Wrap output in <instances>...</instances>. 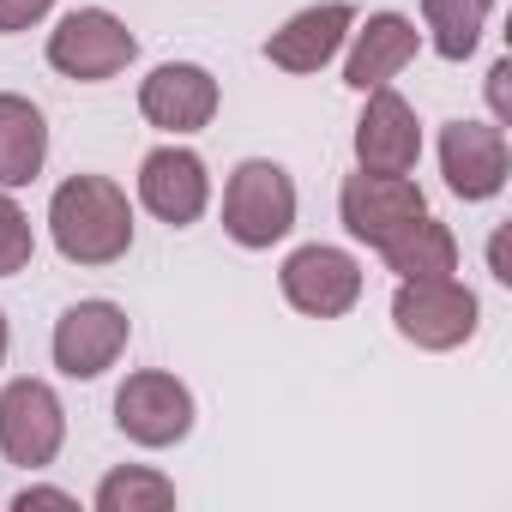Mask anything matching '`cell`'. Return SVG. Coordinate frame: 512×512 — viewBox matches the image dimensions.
Instances as JSON below:
<instances>
[{
	"label": "cell",
	"mask_w": 512,
	"mask_h": 512,
	"mask_svg": "<svg viewBox=\"0 0 512 512\" xmlns=\"http://www.w3.org/2000/svg\"><path fill=\"white\" fill-rule=\"evenodd\" d=\"M49 235L73 266H115L133 247V205L109 175H73L49 199Z\"/></svg>",
	"instance_id": "cell-1"
},
{
	"label": "cell",
	"mask_w": 512,
	"mask_h": 512,
	"mask_svg": "<svg viewBox=\"0 0 512 512\" xmlns=\"http://www.w3.org/2000/svg\"><path fill=\"white\" fill-rule=\"evenodd\" d=\"M223 229L235 247H272L296 229V181L284 163L272 157H247L235 163L229 187H223Z\"/></svg>",
	"instance_id": "cell-2"
},
{
	"label": "cell",
	"mask_w": 512,
	"mask_h": 512,
	"mask_svg": "<svg viewBox=\"0 0 512 512\" xmlns=\"http://www.w3.org/2000/svg\"><path fill=\"white\" fill-rule=\"evenodd\" d=\"M476 296L458 278H398L392 326L416 350H458L476 338Z\"/></svg>",
	"instance_id": "cell-3"
},
{
	"label": "cell",
	"mask_w": 512,
	"mask_h": 512,
	"mask_svg": "<svg viewBox=\"0 0 512 512\" xmlns=\"http://www.w3.org/2000/svg\"><path fill=\"white\" fill-rule=\"evenodd\" d=\"M133 55H139V37L109 7H79L49 31V67L79 85H103V79L127 73Z\"/></svg>",
	"instance_id": "cell-4"
},
{
	"label": "cell",
	"mask_w": 512,
	"mask_h": 512,
	"mask_svg": "<svg viewBox=\"0 0 512 512\" xmlns=\"http://www.w3.org/2000/svg\"><path fill=\"white\" fill-rule=\"evenodd\" d=\"M278 284H284V302L308 320H338L362 302V266L344 247H326V241L296 247L278 272Z\"/></svg>",
	"instance_id": "cell-5"
},
{
	"label": "cell",
	"mask_w": 512,
	"mask_h": 512,
	"mask_svg": "<svg viewBox=\"0 0 512 512\" xmlns=\"http://www.w3.org/2000/svg\"><path fill=\"white\" fill-rule=\"evenodd\" d=\"M115 428L133 440V446H175L193 434V392L175 380V374H127L121 392H115Z\"/></svg>",
	"instance_id": "cell-6"
},
{
	"label": "cell",
	"mask_w": 512,
	"mask_h": 512,
	"mask_svg": "<svg viewBox=\"0 0 512 512\" xmlns=\"http://www.w3.org/2000/svg\"><path fill=\"white\" fill-rule=\"evenodd\" d=\"M61 440H67V410H61L55 386L13 380L0 392V452H7V464L43 470V464H55Z\"/></svg>",
	"instance_id": "cell-7"
},
{
	"label": "cell",
	"mask_w": 512,
	"mask_h": 512,
	"mask_svg": "<svg viewBox=\"0 0 512 512\" xmlns=\"http://www.w3.org/2000/svg\"><path fill=\"white\" fill-rule=\"evenodd\" d=\"M338 211H344V229L368 247H386L398 229H410L416 217H428V199L410 175H374V169H356L344 175V193H338Z\"/></svg>",
	"instance_id": "cell-8"
},
{
	"label": "cell",
	"mask_w": 512,
	"mask_h": 512,
	"mask_svg": "<svg viewBox=\"0 0 512 512\" xmlns=\"http://www.w3.org/2000/svg\"><path fill=\"white\" fill-rule=\"evenodd\" d=\"M127 338H133L127 314H121L115 302H97V296H91V302H73V308L55 320L49 350H55V368H61L67 380H97V374H109V368L121 362Z\"/></svg>",
	"instance_id": "cell-9"
},
{
	"label": "cell",
	"mask_w": 512,
	"mask_h": 512,
	"mask_svg": "<svg viewBox=\"0 0 512 512\" xmlns=\"http://www.w3.org/2000/svg\"><path fill=\"white\" fill-rule=\"evenodd\" d=\"M205 199H211V175H205V157L187 151V145H157L145 151L139 163V205L169 223V229H187L205 217Z\"/></svg>",
	"instance_id": "cell-10"
},
{
	"label": "cell",
	"mask_w": 512,
	"mask_h": 512,
	"mask_svg": "<svg viewBox=\"0 0 512 512\" xmlns=\"http://www.w3.org/2000/svg\"><path fill=\"white\" fill-rule=\"evenodd\" d=\"M506 169H512V151H506V133L488 127V121H446L440 127V175L458 199H494L506 187Z\"/></svg>",
	"instance_id": "cell-11"
},
{
	"label": "cell",
	"mask_w": 512,
	"mask_h": 512,
	"mask_svg": "<svg viewBox=\"0 0 512 512\" xmlns=\"http://www.w3.org/2000/svg\"><path fill=\"white\" fill-rule=\"evenodd\" d=\"M368 109L356 121V163L374 169V175H410L422 163V127H416V109L392 91V85H374L362 91Z\"/></svg>",
	"instance_id": "cell-12"
},
{
	"label": "cell",
	"mask_w": 512,
	"mask_h": 512,
	"mask_svg": "<svg viewBox=\"0 0 512 512\" xmlns=\"http://www.w3.org/2000/svg\"><path fill=\"white\" fill-rule=\"evenodd\" d=\"M139 115L163 133H199L217 115V79L199 61H163L139 85Z\"/></svg>",
	"instance_id": "cell-13"
},
{
	"label": "cell",
	"mask_w": 512,
	"mask_h": 512,
	"mask_svg": "<svg viewBox=\"0 0 512 512\" xmlns=\"http://www.w3.org/2000/svg\"><path fill=\"white\" fill-rule=\"evenodd\" d=\"M350 31H356V13L344 7V0H326V7H308V13H296L284 31L266 37V61L284 67V73H320V67L344 49Z\"/></svg>",
	"instance_id": "cell-14"
},
{
	"label": "cell",
	"mask_w": 512,
	"mask_h": 512,
	"mask_svg": "<svg viewBox=\"0 0 512 512\" xmlns=\"http://www.w3.org/2000/svg\"><path fill=\"white\" fill-rule=\"evenodd\" d=\"M416 25L404 13H374L356 43H350V61H344V85L350 91H374V85H392L410 61H416Z\"/></svg>",
	"instance_id": "cell-15"
},
{
	"label": "cell",
	"mask_w": 512,
	"mask_h": 512,
	"mask_svg": "<svg viewBox=\"0 0 512 512\" xmlns=\"http://www.w3.org/2000/svg\"><path fill=\"white\" fill-rule=\"evenodd\" d=\"M49 163V121L31 97L0 91V187H31Z\"/></svg>",
	"instance_id": "cell-16"
},
{
	"label": "cell",
	"mask_w": 512,
	"mask_h": 512,
	"mask_svg": "<svg viewBox=\"0 0 512 512\" xmlns=\"http://www.w3.org/2000/svg\"><path fill=\"white\" fill-rule=\"evenodd\" d=\"M380 253H386V266H392L398 278H452V272H458V241H452V229H446L440 217H416V223L398 229Z\"/></svg>",
	"instance_id": "cell-17"
},
{
	"label": "cell",
	"mask_w": 512,
	"mask_h": 512,
	"mask_svg": "<svg viewBox=\"0 0 512 512\" xmlns=\"http://www.w3.org/2000/svg\"><path fill=\"white\" fill-rule=\"evenodd\" d=\"M488 13H494V0H422L434 55H440V61H464V55L482 43Z\"/></svg>",
	"instance_id": "cell-18"
},
{
	"label": "cell",
	"mask_w": 512,
	"mask_h": 512,
	"mask_svg": "<svg viewBox=\"0 0 512 512\" xmlns=\"http://www.w3.org/2000/svg\"><path fill=\"white\" fill-rule=\"evenodd\" d=\"M169 506H175V482L145 464H121L97 482V512H169Z\"/></svg>",
	"instance_id": "cell-19"
},
{
	"label": "cell",
	"mask_w": 512,
	"mask_h": 512,
	"mask_svg": "<svg viewBox=\"0 0 512 512\" xmlns=\"http://www.w3.org/2000/svg\"><path fill=\"white\" fill-rule=\"evenodd\" d=\"M37 253V235H31V217L19 211V199L0 187V278H19Z\"/></svg>",
	"instance_id": "cell-20"
},
{
	"label": "cell",
	"mask_w": 512,
	"mask_h": 512,
	"mask_svg": "<svg viewBox=\"0 0 512 512\" xmlns=\"http://www.w3.org/2000/svg\"><path fill=\"white\" fill-rule=\"evenodd\" d=\"M55 0H0V37H13V31H31L37 19H49Z\"/></svg>",
	"instance_id": "cell-21"
},
{
	"label": "cell",
	"mask_w": 512,
	"mask_h": 512,
	"mask_svg": "<svg viewBox=\"0 0 512 512\" xmlns=\"http://www.w3.org/2000/svg\"><path fill=\"white\" fill-rule=\"evenodd\" d=\"M506 79H512V61H494V67H488V103H494V121H500V127L512 121V85H506Z\"/></svg>",
	"instance_id": "cell-22"
},
{
	"label": "cell",
	"mask_w": 512,
	"mask_h": 512,
	"mask_svg": "<svg viewBox=\"0 0 512 512\" xmlns=\"http://www.w3.org/2000/svg\"><path fill=\"white\" fill-rule=\"evenodd\" d=\"M31 506H61V512H73L79 500H73L67 488H19V494H13V512H31Z\"/></svg>",
	"instance_id": "cell-23"
},
{
	"label": "cell",
	"mask_w": 512,
	"mask_h": 512,
	"mask_svg": "<svg viewBox=\"0 0 512 512\" xmlns=\"http://www.w3.org/2000/svg\"><path fill=\"white\" fill-rule=\"evenodd\" d=\"M7 344H13V338H7V314H0V362H7Z\"/></svg>",
	"instance_id": "cell-24"
}]
</instances>
